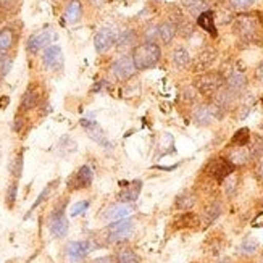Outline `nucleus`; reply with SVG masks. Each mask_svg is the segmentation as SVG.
I'll return each instance as SVG.
<instances>
[{"mask_svg": "<svg viewBox=\"0 0 263 263\" xmlns=\"http://www.w3.org/2000/svg\"><path fill=\"white\" fill-rule=\"evenodd\" d=\"M131 57L137 71L151 70L162 60V49L157 42H142L133 49Z\"/></svg>", "mask_w": 263, "mask_h": 263, "instance_id": "nucleus-1", "label": "nucleus"}, {"mask_svg": "<svg viewBox=\"0 0 263 263\" xmlns=\"http://www.w3.org/2000/svg\"><path fill=\"white\" fill-rule=\"evenodd\" d=\"M260 21L252 15H239L233 21V31L241 42L246 44H260Z\"/></svg>", "mask_w": 263, "mask_h": 263, "instance_id": "nucleus-2", "label": "nucleus"}, {"mask_svg": "<svg viewBox=\"0 0 263 263\" xmlns=\"http://www.w3.org/2000/svg\"><path fill=\"white\" fill-rule=\"evenodd\" d=\"M226 115V111L215 104L213 100L205 102V104H199L192 110V120L197 126H212L215 121H221Z\"/></svg>", "mask_w": 263, "mask_h": 263, "instance_id": "nucleus-3", "label": "nucleus"}, {"mask_svg": "<svg viewBox=\"0 0 263 263\" xmlns=\"http://www.w3.org/2000/svg\"><path fill=\"white\" fill-rule=\"evenodd\" d=\"M224 83H226V78L221 74V71H205L196 78L194 87L197 89V92L200 96L212 99L224 86Z\"/></svg>", "mask_w": 263, "mask_h": 263, "instance_id": "nucleus-4", "label": "nucleus"}, {"mask_svg": "<svg viewBox=\"0 0 263 263\" xmlns=\"http://www.w3.org/2000/svg\"><path fill=\"white\" fill-rule=\"evenodd\" d=\"M134 220L131 218H123V220H117L115 223L108 224L107 228V239L108 242H120L128 239L133 231H134Z\"/></svg>", "mask_w": 263, "mask_h": 263, "instance_id": "nucleus-5", "label": "nucleus"}, {"mask_svg": "<svg viewBox=\"0 0 263 263\" xmlns=\"http://www.w3.org/2000/svg\"><path fill=\"white\" fill-rule=\"evenodd\" d=\"M207 173L218 182H223L228 176H231L234 173V166L228 162L226 157H215L212 158L207 165Z\"/></svg>", "mask_w": 263, "mask_h": 263, "instance_id": "nucleus-6", "label": "nucleus"}, {"mask_svg": "<svg viewBox=\"0 0 263 263\" xmlns=\"http://www.w3.org/2000/svg\"><path fill=\"white\" fill-rule=\"evenodd\" d=\"M136 65L131 55H121L120 59L115 60V63L111 65V74L115 76L117 81H128L136 74Z\"/></svg>", "mask_w": 263, "mask_h": 263, "instance_id": "nucleus-7", "label": "nucleus"}, {"mask_svg": "<svg viewBox=\"0 0 263 263\" xmlns=\"http://www.w3.org/2000/svg\"><path fill=\"white\" fill-rule=\"evenodd\" d=\"M120 31L117 28H102L94 37V47L97 53H105L113 45H117Z\"/></svg>", "mask_w": 263, "mask_h": 263, "instance_id": "nucleus-8", "label": "nucleus"}, {"mask_svg": "<svg viewBox=\"0 0 263 263\" xmlns=\"http://www.w3.org/2000/svg\"><path fill=\"white\" fill-rule=\"evenodd\" d=\"M216 59H218V50L213 47H205L196 55V59L192 60L191 70L194 73H205L209 68L213 66Z\"/></svg>", "mask_w": 263, "mask_h": 263, "instance_id": "nucleus-9", "label": "nucleus"}, {"mask_svg": "<svg viewBox=\"0 0 263 263\" xmlns=\"http://www.w3.org/2000/svg\"><path fill=\"white\" fill-rule=\"evenodd\" d=\"M68 230H70V223H68V218L65 216L63 207L55 209L49 216V231H50V234L53 237H65L68 234Z\"/></svg>", "mask_w": 263, "mask_h": 263, "instance_id": "nucleus-10", "label": "nucleus"}, {"mask_svg": "<svg viewBox=\"0 0 263 263\" xmlns=\"http://www.w3.org/2000/svg\"><path fill=\"white\" fill-rule=\"evenodd\" d=\"M52 39H53L52 29H49V28L41 29V31L34 32V34H31V36H29V39L26 42V49H28L29 53H37L42 49L50 47Z\"/></svg>", "mask_w": 263, "mask_h": 263, "instance_id": "nucleus-11", "label": "nucleus"}, {"mask_svg": "<svg viewBox=\"0 0 263 263\" xmlns=\"http://www.w3.org/2000/svg\"><path fill=\"white\" fill-rule=\"evenodd\" d=\"M94 181V171L89 165H83L76 173L68 179V189L70 191H79V189H86L92 184Z\"/></svg>", "mask_w": 263, "mask_h": 263, "instance_id": "nucleus-12", "label": "nucleus"}, {"mask_svg": "<svg viewBox=\"0 0 263 263\" xmlns=\"http://www.w3.org/2000/svg\"><path fill=\"white\" fill-rule=\"evenodd\" d=\"M90 250H92V246L89 241H73L66 246V260L70 263H79L87 257Z\"/></svg>", "mask_w": 263, "mask_h": 263, "instance_id": "nucleus-13", "label": "nucleus"}, {"mask_svg": "<svg viewBox=\"0 0 263 263\" xmlns=\"http://www.w3.org/2000/svg\"><path fill=\"white\" fill-rule=\"evenodd\" d=\"M81 126L87 131V136H89L94 142H97L99 145L105 147V148H110V147H111V142L107 139L105 133L99 128V124H97L94 120H86V118H83V120H81Z\"/></svg>", "mask_w": 263, "mask_h": 263, "instance_id": "nucleus-14", "label": "nucleus"}, {"mask_svg": "<svg viewBox=\"0 0 263 263\" xmlns=\"http://www.w3.org/2000/svg\"><path fill=\"white\" fill-rule=\"evenodd\" d=\"M224 86L230 89L231 92H234L236 96L242 97L246 94L247 86H249V79H247L244 71H233L230 76L226 78Z\"/></svg>", "mask_w": 263, "mask_h": 263, "instance_id": "nucleus-15", "label": "nucleus"}, {"mask_svg": "<svg viewBox=\"0 0 263 263\" xmlns=\"http://www.w3.org/2000/svg\"><path fill=\"white\" fill-rule=\"evenodd\" d=\"M210 100H213L216 105L221 107L224 111H228V110H231V108H236L237 102L241 100V97L236 96L234 92H231V90L228 89L226 86H223Z\"/></svg>", "mask_w": 263, "mask_h": 263, "instance_id": "nucleus-16", "label": "nucleus"}, {"mask_svg": "<svg viewBox=\"0 0 263 263\" xmlns=\"http://www.w3.org/2000/svg\"><path fill=\"white\" fill-rule=\"evenodd\" d=\"M42 63L47 70H59L63 65V53L59 45H50V47L44 50Z\"/></svg>", "mask_w": 263, "mask_h": 263, "instance_id": "nucleus-17", "label": "nucleus"}, {"mask_svg": "<svg viewBox=\"0 0 263 263\" xmlns=\"http://www.w3.org/2000/svg\"><path fill=\"white\" fill-rule=\"evenodd\" d=\"M228 162H230L234 168L236 166H244L249 162H252V155H250V148L249 145L244 147H231L230 152L226 155Z\"/></svg>", "mask_w": 263, "mask_h": 263, "instance_id": "nucleus-18", "label": "nucleus"}, {"mask_svg": "<svg viewBox=\"0 0 263 263\" xmlns=\"http://www.w3.org/2000/svg\"><path fill=\"white\" fill-rule=\"evenodd\" d=\"M178 34V28L173 21L170 20H165L163 23H160L158 25V37L157 41L162 42L163 45H170L171 42H173V39L176 37Z\"/></svg>", "mask_w": 263, "mask_h": 263, "instance_id": "nucleus-19", "label": "nucleus"}, {"mask_svg": "<svg viewBox=\"0 0 263 263\" xmlns=\"http://www.w3.org/2000/svg\"><path fill=\"white\" fill-rule=\"evenodd\" d=\"M142 189V181L141 179H136L133 182H128V186H124V189L120 192V202L123 203H131L134 200H137Z\"/></svg>", "mask_w": 263, "mask_h": 263, "instance_id": "nucleus-20", "label": "nucleus"}, {"mask_svg": "<svg viewBox=\"0 0 263 263\" xmlns=\"http://www.w3.org/2000/svg\"><path fill=\"white\" fill-rule=\"evenodd\" d=\"M171 62H173L175 68H178V70H189L192 65V57L187 49L178 47L171 53Z\"/></svg>", "mask_w": 263, "mask_h": 263, "instance_id": "nucleus-21", "label": "nucleus"}, {"mask_svg": "<svg viewBox=\"0 0 263 263\" xmlns=\"http://www.w3.org/2000/svg\"><path fill=\"white\" fill-rule=\"evenodd\" d=\"M137 39H139V34H137L134 29H124L123 32H120L118 41H117V49L118 50H128V49H134L137 44Z\"/></svg>", "mask_w": 263, "mask_h": 263, "instance_id": "nucleus-22", "label": "nucleus"}, {"mask_svg": "<svg viewBox=\"0 0 263 263\" xmlns=\"http://www.w3.org/2000/svg\"><path fill=\"white\" fill-rule=\"evenodd\" d=\"M83 18V4L79 0H71L65 7V20L70 25H76V23Z\"/></svg>", "mask_w": 263, "mask_h": 263, "instance_id": "nucleus-23", "label": "nucleus"}, {"mask_svg": "<svg viewBox=\"0 0 263 263\" xmlns=\"http://www.w3.org/2000/svg\"><path fill=\"white\" fill-rule=\"evenodd\" d=\"M133 213V207L128 203H117L113 205L111 209H108L105 212V218L107 220H123V218H128V216Z\"/></svg>", "mask_w": 263, "mask_h": 263, "instance_id": "nucleus-24", "label": "nucleus"}, {"mask_svg": "<svg viewBox=\"0 0 263 263\" xmlns=\"http://www.w3.org/2000/svg\"><path fill=\"white\" fill-rule=\"evenodd\" d=\"M221 213H223V203L220 200L212 202L209 207L203 210V224L210 226L212 223H215V220L220 218Z\"/></svg>", "mask_w": 263, "mask_h": 263, "instance_id": "nucleus-25", "label": "nucleus"}, {"mask_svg": "<svg viewBox=\"0 0 263 263\" xmlns=\"http://www.w3.org/2000/svg\"><path fill=\"white\" fill-rule=\"evenodd\" d=\"M199 223V216L192 212H184L178 215L175 221H173V228L175 230H184V228H192Z\"/></svg>", "mask_w": 263, "mask_h": 263, "instance_id": "nucleus-26", "label": "nucleus"}, {"mask_svg": "<svg viewBox=\"0 0 263 263\" xmlns=\"http://www.w3.org/2000/svg\"><path fill=\"white\" fill-rule=\"evenodd\" d=\"M196 202H197L196 194H194L192 191H184V192L179 194V196L176 197L175 205H176V209H179V210L189 212L194 207V205H196Z\"/></svg>", "mask_w": 263, "mask_h": 263, "instance_id": "nucleus-27", "label": "nucleus"}, {"mask_svg": "<svg viewBox=\"0 0 263 263\" xmlns=\"http://www.w3.org/2000/svg\"><path fill=\"white\" fill-rule=\"evenodd\" d=\"M197 25H199L203 31H207L209 34H212L213 37L216 36V28H215V16H213V11L207 10V11H203V13H200V15L197 16Z\"/></svg>", "mask_w": 263, "mask_h": 263, "instance_id": "nucleus-28", "label": "nucleus"}, {"mask_svg": "<svg viewBox=\"0 0 263 263\" xmlns=\"http://www.w3.org/2000/svg\"><path fill=\"white\" fill-rule=\"evenodd\" d=\"M15 41H16V36L13 29L11 28L0 29V53H7L15 45Z\"/></svg>", "mask_w": 263, "mask_h": 263, "instance_id": "nucleus-29", "label": "nucleus"}, {"mask_svg": "<svg viewBox=\"0 0 263 263\" xmlns=\"http://www.w3.org/2000/svg\"><path fill=\"white\" fill-rule=\"evenodd\" d=\"M39 105V92L36 89H28L21 99V110L31 111Z\"/></svg>", "mask_w": 263, "mask_h": 263, "instance_id": "nucleus-30", "label": "nucleus"}, {"mask_svg": "<svg viewBox=\"0 0 263 263\" xmlns=\"http://www.w3.org/2000/svg\"><path fill=\"white\" fill-rule=\"evenodd\" d=\"M181 5L194 16H199L203 11H207V0H181Z\"/></svg>", "mask_w": 263, "mask_h": 263, "instance_id": "nucleus-31", "label": "nucleus"}, {"mask_svg": "<svg viewBox=\"0 0 263 263\" xmlns=\"http://www.w3.org/2000/svg\"><path fill=\"white\" fill-rule=\"evenodd\" d=\"M250 141H252V136H250L249 128H241L233 134L230 144L231 147H244V145H249Z\"/></svg>", "mask_w": 263, "mask_h": 263, "instance_id": "nucleus-32", "label": "nucleus"}, {"mask_svg": "<svg viewBox=\"0 0 263 263\" xmlns=\"http://www.w3.org/2000/svg\"><path fill=\"white\" fill-rule=\"evenodd\" d=\"M115 263H139V257L131 247H123L115 254Z\"/></svg>", "mask_w": 263, "mask_h": 263, "instance_id": "nucleus-33", "label": "nucleus"}, {"mask_svg": "<svg viewBox=\"0 0 263 263\" xmlns=\"http://www.w3.org/2000/svg\"><path fill=\"white\" fill-rule=\"evenodd\" d=\"M252 105H254V99H247L246 100V94L241 97V102H237L236 105V118L237 120H246L247 115L252 110Z\"/></svg>", "mask_w": 263, "mask_h": 263, "instance_id": "nucleus-34", "label": "nucleus"}, {"mask_svg": "<svg viewBox=\"0 0 263 263\" xmlns=\"http://www.w3.org/2000/svg\"><path fill=\"white\" fill-rule=\"evenodd\" d=\"M158 151H160V155H168V154L175 152V137L170 133H165L162 137H160Z\"/></svg>", "mask_w": 263, "mask_h": 263, "instance_id": "nucleus-35", "label": "nucleus"}, {"mask_svg": "<svg viewBox=\"0 0 263 263\" xmlns=\"http://www.w3.org/2000/svg\"><path fill=\"white\" fill-rule=\"evenodd\" d=\"M257 250H258V241L252 236H246L242 239L241 246H239V252L242 255H254Z\"/></svg>", "mask_w": 263, "mask_h": 263, "instance_id": "nucleus-36", "label": "nucleus"}, {"mask_svg": "<svg viewBox=\"0 0 263 263\" xmlns=\"http://www.w3.org/2000/svg\"><path fill=\"white\" fill-rule=\"evenodd\" d=\"M57 182H59V181H53V182H50V184L47 186V187H45L41 194H39V197L36 199V202H34L32 205H31V210H29V213L26 215V218H28V216L34 212V210H36L37 207H39V205L44 202V200H47L49 199V196H50V194H52V191H53V187L57 186Z\"/></svg>", "mask_w": 263, "mask_h": 263, "instance_id": "nucleus-37", "label": "nucleus"}, {"mask_svg": "<svg viewBox=\"0 0 263 263\" xmlns=\"http://www.w3.org/2000/svg\"><path fill=\"white\" fill-rule=\"evenodd\" d=\"M223 182H224V194H226V196L228 197H234L236 192H237V187H239V184H237L239 178L233 173L231 176H228Z\"/></svg>", "mask_w": 263, "mask_h": 263, "instance_id": "nucleus-38", "label": "nucleus"}, {"mask_svg": "<svg viewBox=\"0 0 263 263\" xmlns=\"http://www.w3.org/2000/svg\"><path fill=\"white\" fill-rule=\"evenodd\" d=\"M250 142H252V144H249V148H250L252 160L261 158L263 157V137L257 136V137H254V141H250Z\"/></svg>", "mask_w": 263, "mask_h": 263, "instance_id": "nucleus-39", "label": "nucleus"}, {"mask_svg": "<svg viewBox=\"0 0 263 263\" xmlns=\"http://www.w3.org/2000/svg\"><path fill=\"white\" fill-rule=\"evenodd\" d=\"M11 66H13V57L8 53H0V78L7 76Z\"/></svg>", "mask_w": 263, "mask_h": 263, "instance_id": "nucleus-40", "label": "nucleus"}, {"mask_svg": "<svg viewBox=\"0 0 263 263\" xmlns=\"http://www.w3.org/2000/svg\"><path fill=\"white\" fill-rule=\"evenodd\" d=\"M176 28H178V34H179L181 37H184V39L191 37L192 34H194V31H196V29H194V25H192V23L187 18L182 20Z\"/></svg>", "mask_w": 263, "mask_h": 263, "instance_id": "nucleus-41", "label": "nucleus"}, {"mask_svg": "<svg viewBox=\"0 0 263 263\" xmlns=\"http://www.w3.org/2000/svg\"><path fill=\"white\" fill-rule=\"evenodd\" d=\"M144 41L145 42H157V37H158V25L157 23H151V25H147L144 32Z\"/></svg>", "mask_w": 263, "mask_h": 263, "instance_id": "nucleus-42", "label": "nucleus"}, {"mask_svg": "<svg viewBox=\"0 0 263 263\" xmlns=\"http://www.w3.org/2000/svg\"><path fill=\"white\" fill-rule=\"evenodd\" d=\"M255 4V0H228V5L233 10H237V11H244V10H249Z\"/></svg>", "mask_w": 263, "mask_h": 263, "instance_id": "nucleus-43", "label": "nucleus"}, {"mask_svg": "<svg viewBox=\"0 0 263 263\" xmlns=\"http://www.w3.org/2000/svg\"><path fill=\"white\" fill-rule=\"evenodd\" d=\"M16 196H18V182H11L7 189V197H5V202H7L8 207H13L15 205Z\"/></svg>", "mask_w": 263, "mask_h": 263, "instance_id": "nucleus-44", "label": "nucleus"}, {"mask_svg": "<svg viewBox=\"0 0 263 263\" xmlns=\"http://www.w3.org/2000/svg\"><path fill=\"white\" fill-rule=\"evenodd\" d=\"M21 173H23V152H20L13 158V163H11V175L15 178H20Z\"/></svg>", "mask_w": 263, "mask_h": 263, "instance_id": "nucleus-45", "label": "nucleus"}, {"mask_svg": "<svg viewBox=\"0 0 263 263\" xmlns=\"http://www.w3.org/2000/svg\"><path fill=\"white\" fill-rule=\"evenodd\" d=\"M197 96H199V92L194 86L182 89V99H184L186 102H189V104H194V102L197 100Z\"/></svg>", "mask_w": 263, "mask_h": 263, "instance_id": "nucleus-46", "label": "nucleus"}, {"mask_svg": "<svg viewBox=\"0 0 263 263\" xmlns=\"http://www.w3.org/2000/svg\"><path fill=\"white\" fill-rule=\"evenodd\" d=\"M89 205H90L89 200H79V202H76L73 205V209H71V216H78V215L86 213V210L89 209Z\"/></svg>", "mask_w": 263, "mask_h": 263, "instance_id": "nucleus-47", "label": "nucleus"}, {"mask_svg": "<svg viewBox=\"0 0 263 263\" xmlns=\"http://www.w3.org/2000/svg\"><path fill=\"white\" fill-rule=\"evenodd\" d=\"M255 78L263 84V60H261V62L257 65V68H255Z\"/></svg>", "mask_w": 263, "mask_h": 263, "instance_id": "nucleus-48", "label": "nucleus"}, {"mask_svg": "<svg viewBox=\"0 0 263 263\" xmlns=\"http://www.w3.org/2000/svg\"><path fill=\"white\" fill-rule=\"evenodd\" d=\"M252 226L254 228H263V212L255 216L254 221H252Z\"/></svg>", "mask_w": 263, "mask_h": 263, "instance_id": "nucleus-49", "label": "nucleus"}, {"mask_svg": "<svg viewBox=\"0 0 263 263\" xmlns=\"http://www.w3.org/2000/svg\"><path fill=\"white\" fill-rule=\"evenodd\" d=\"M15 4H16V0H0V7L5 8V10L11 8Z\"/></svg>", "mask_w": 263, "mask_h": 263, "instance_id": "nucleus-50", "label": "nucleus"}, {"mask_svg": "<svg viewBox=\"0 0 263 263\" xmlns=\"http://www.w3.org/2000/svg\"><path fill=\"white\" fill-rule=\"evenodd\" d=\"M92 263H115V258H111V257H100V258H96Z\"/></svg>", "mask_w": 263, "mask_h": 263, "instance_id": "nucleus-51", "label": "nucleus"}, {"mask_svg": "<svg viewBox=\"0 0 263 263\" xmlns=\"http://www.w3.org/2000/svg\"><path fill=\"white\" fill-rule=\"evenodd\" d=\"M10 104V97L8 96H2L0 97V108H5Z\"/></svg>", "mask_w": 263, "mask_h": 263, "instance_id": "nucleus-52", "label": "nucleus"}, {"mask_svg": "<svg viewBox=\"0 0 263 263\" xmlns=\"http://www.w3.org/2000/svg\"><path fill=\"white\" fill-rule=\"evenodd\" d=\"M87 2L92 5V7H96V8H100L102 5L105 4V0H87Z\"/></svg>", "mask_w": 263, "mask_h": 263, "instance_id": "nucleus-53", "label": "nucleus"}, {"mask_svg": "<svg viewBox=\"0 0 263 263\" xmlns=\"http://www.w3.org/2000/svg\"><path fill=\"white\" fill-rule=\"evenodd\" d=\"M257 176L263 181V158L260 160V163H258V166H257Z\"/></svg>", "mask_w": 263, "mask_h": 263, "instance_id": "nucleus-54", "label": "nucleus"}, {"mask_svg": "<svg viewBox=\"0 0 263 263\" xmlns=\"http://www.w3.org/2000/svg\"><path fill=\"white\" fill-rule=\"evenodd\" d=\"M21 128H23V120L16 117V118H15V126H13V129L18 133V131H21Z\"/></svg>", "mask_w": 263, "mask_h": 263, "instance_id": "nucleus-55", "label": "nucleus"}, {"mask_svg": "<svg viewBox=\"0 0 263 263\" xmlns=\"http://www.w3.org/2000/svg\"><path fill=\"white\" fill-rule=\"evenodd\" d=\"M154 2H157V4H158V2H162V0H154Z\"/></svg>", "mask_w": 263, "mask_h": 263, "instance_id": "nucleus-56", "label": "nucleus"}, {"mask_svg": "<svg viewBox=\"0 0 263 263\" xmlns=\"http://www.w3.org/2000/svg\"><path fill=\"white\" fill-rule=\"evenodd\" d=\"M260 20H261V23H263V16H260Z\"/></svg>", "mask_w": 263, "mask_h": 263, "instance_id": "nucleus-57", "label": "nucleus"}, {"mask_svg": "<svg viewBox=\"0 0 263 263\" xmlns=\"http://www.w3.org/2000/svg\"><path fill=\"white\" fill-rule=\"evenodd\" d=\"M261 131H263V124H261Z\"/></svg>", "mask_w": 263, "mask_h": 263, "instance_id": "nucleus-58", "label": "nucleus"}]
</instances>
